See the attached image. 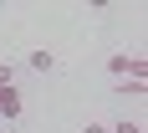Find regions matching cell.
Returning a JSON list of instances; mask_svg holds the SVG:
<instances>
[{
  "label": "cell",
  "instance_id": "cell-1",
  "mask_svg": "<svg viewBox=\"0 0 148 133\" xmlns=\"http://www.w3.org/2000/svg\"><path fill=\"white\" fill-rule=\"evenodd\" d=\"M21 113H26L21 87H5V92H0V118H21Z\"/></svg>",
  "mask_w": 148,
  "mask_h": 133
},
{
  "label": "cell",
  "instance_id": "cell-2",
  "mask_svg": "<svg viewBox=\"0 0 148 133\" xmlns=\"http://www.w3.org/2000/svg\"><path fill=\"white\" fill-rule=\"evenodd\" d=\"M26 67H31V72H56V57H51L46 46H36V51L26 57Z\"/></svg>",
  "mask_w": 148,
  "mask_h": 133
},
{
  "label": "cell",
  "instance_id": "cell-3",
  "mask_svg": "<svg viewBox=\"0 0 148 133\" xmlns=\"http://www.w3.org/2000/svg\"><path fill=\"white\" fill-rule=\"evenodd\" d=\"M107 72H112V77H128V72H133V57H128V51H112V57H107Z\"/></svg>",
  "mask_w": 148,
  "mask_h": 133
},
{
  "label": "cell",
  "instance_id": "cell-4",
  "mask_svg": "<svg viewBox=\"0 0 148 133\" xmlns=\"http://www.w3.org/2000/svg\"><path fill=\"white\" fill-rule=\"evenodd\" d=\"M118 92H123V97H143V92H148V82H138V77H123V82H118Z\"/></svg>",
  "mask_w": 148,
  "mask_h": 133
},
{
  "label": "cell",
  "instance_id": "cell-5",
  "mask_svg": "<svg viewBox=\"0 0 148 133\" xmlns=\"http://www.w3.org/2000/svg\"><path fill=\"white\" fill-rule=\"evenodd\" d=\"M107 133H143V118H118Z\"/></svg>",
  "mask_w": 148,
  "mask_h": 133
},
{
  "label": "cell",
  "instance_id": "cell-6",
  "mask_svg": "<svg viewBox=\"0 0 148 133\" xmlns=\"http://www.w3.org/2000/svg\"><path fill=\"white\" fill-rule=\"evenodd\" d=\"M0 87H15V67L10 61H0Z\"/></svg>",
  "mask_w": 148,
  "mask_h": 133
},
{
  "label": "cell",
  "instance_id": "cell-7",
  "mask_svg": "<svg viewBox=\"0 0 148 133\" xmlns=\"http://www.w3.org/2000/svg\"><path fill=\"white\" fill-rule=\"evenodd\" d=\"M82 133H107V123H97V118H87V123H82Z\"/></svg>",
  "mask_w": 148,
  "mask_h": 133
},
{
  "label": "cell",
  "instance_id": "cell-8",
  "mask_svg": "<svg viewBox=\"0 0 148 133\" xmlns=\"http://www.w3.org/2000/svg\"><path fill=\"white\" fill-rule=\"evenodd\" d=\"M0 92H5V87H0Z\"/></svg>",
  "mask_w": 148,
  "mask_h": 133
}]
</instances>
